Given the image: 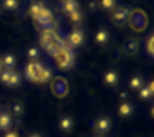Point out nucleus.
<instances>
[{
	"instance_id": "obj_9",
	"label": "nucleus",
	"mask_w": 154,
	"mask_h": 137,
	"mask_svg": "<svg viewBox=\"0 0 154 137\" xmlns=\"http://www.w3.org/2000/svg\"><path fill=\"white\" fill-rule=\"evenodd\" d=\"M15 56L12 55V53H6L5 56H3V59H2V64H3V67L5 68H9V70H12V68L15 67Z\"/></svg>"
},
{
	"instance_id": "obj_15",
	"label": "nucleus",
	"mask_w": 154,
	"mask_h": 137,
	"mask_svg": "<svg viewBox=\"0 0 154 137\" xmlns=\"http://www.w3.org/2000/svg\"><path fill=\"white\" fill-rule=\"evenodd\" d=\"M18 84H20V75L15 70H12L11 72V76H9V81H8V85L9 87H17Z\"/></svg>"
},
{
	"instance_id": "obj_17",
	"label": "nucleus",
	"mask_w": 154,
	"mask_h": 137,
	"mask_svg": "<svg viewBox=\"0 0 154 137\" xmlns=\"http://www.w3.org/2000/svg\"><path fill=\"white\" fill-rule=\"evenodd\" d=\"M11 72L9 68H3L2 72H0V81H2V84L8 85V81H9V76H11Z\"/></svg>"
},
{
	"instance_id": "obj_6",
	"label": "nucleus",
	"mask_w": 154,
	"mask_h": 137,
	"mask_svg": "<svg viewBox=\"0 0 154 137\" xmlns=\"http://www.w3.org/2000/svg\"><path fill=\"white\" fill-rule=\"evenodd\" d=\"M61 11L66 12V14H72L73 11H78V2L75 0H69V2H63L61 3Z\"/></svg>"
},
{
	"instance_id": "obj_2",
	"label": "nucleus",
	"mask_w": 154,
	"mask_h": 137,
	"mask_svg": "<svg viewBox=\"0 0 154 137\" xmlns=\"http://www.w3.org/2000/svg\"><path fill=\"white\" fill-rule=\"evenodd\" d=\"M43 68H45V65H43L41 62L31 61V62L26 65V68H25V75H26V78H28L29 81L40 84V75H41V72H43Z\"/></svg>"
},
{
	"instance_id": "obj_8",
	"label": "nucleus",
	"mask_w": 154,
	"mask_h": 137,
	"mask_svg": "<svg viewBox=\"0 0 154 137\" xmlns=\"http://www.w3.org/2000/svg\"><path fill=\"white\" fill-rule=\"evenodd\" d=\"M12 125V120L8 113H0V129H9Z\"/></svg>"
},
{
	"instance_id": "obj_13",
	"label": "nucleus",
	"mask_w": 154,
	"mask_h": 137,
	"mask_svg": "<svg viewBox=\"0 0 154 137\" xmlns=\"http://www.w3.org/2000/svg\"><path fill=\"white\" fill-rule=\"evenodd\" d=\"M143 85V79L140 76H134V78H131L130 81V87L133 88V90H140Z\"/></svg>"
},
{
	"instance_id": "obj_11",
	"label": "nucleus",
	"mask_w": 154,
	"mask_h": 137,
	"mask_svg": "<svg viewBox=\"0 0 154 137\" xmlns=\"http://www.w3.org/2000/svg\"><path fill=\"white\" fill-rule=\"evenodd\" d=\"M60 126H61V129H63V131H66V132L70 131V129H72V126H73V120H72V117H67V116L63 117V119H61Z\"/></svg>"
},
{
	"instance_id": "obj_26",
	"label": "nucleus",
	"mask_w": 154,
	"mask_h": 137,
	"mask_svg": "<svg viewBox=\"0 0 154 137\" xmlns=\"http://www.w3.org/2000/svg\"><path fill=\"white\" fill-rule=\"evenodd\" d=\"M5 137H18V135H17V132H15V131H11V132H9V134H6Z\"/></svg>"
},
{
	"instance_id": "obj_18",
	"label": "nucleus",
	"mask_w": 154,
	"mask_h": 137,
	"mask_svg": "<svg viewBox=\"0 0 154 137\" xmlns=\"http://www.w3.org/2000/svg\"><path fill=\"white\" fill-rule=\"evenodd\" d=\"M41 8H45V6H43V3H34V5L29 8V12H31V15L35 18V17L38 15V12L41 11Z\"/></svg>"
},
{
	"instance_id": "obj_25",
	"label": "nucleus",
	"mask_w": 154,
	"mask_h": 137,
	"mask_svg": "<svg viewBox=\"0 0 154 137\" xmlns=\"http://www.w3.org/2000/svg\"><path fill=\"white\" fill-rule=\"evenodd\" d=\"M146 49H148V53H149V55H152V37H149V38H148Z\"/></svg>"
},
{
	"instance_id": "obj_21",
	"label": "nucleus",
	"mask_w": 154,
	"mask_h": 137,
	"mask_svg": "<svg viewBox=\"0 0 154 137\" xmlns=\"http://www.w3.org/2000/svg\"><path fill=\"white\" fill-rule=\"evenodd\" d=\"M69 17H70V20H72L73 23H79V21H81V18H82V15H81V12H79V11H73L72 14H69Z\"/></svg>"
},
{
	"instance_id": "obj_32",
	"label": "nucleus",
	"mask_w": 154,
	"mask_h": 137,
	"mask_svg": "<svg viewBox=\"0 0 154 137\" xmlns=\"http://www.w3.org/2000/svg\"><path fill=\"white\" fill-rule=\"evenodd\" d=\"M0 12H2V8H0Z\"/></svg>"
},
{
	"instance_id": "obj_3",
	"label": "nucleus",
	"mask_w": 154,
	"mask_h": 137,
	"mask_svg": "<svg viewBox=\"0 0 154 137\" xmlns=\"http://www.w3.org/2000/svg\"><path fill=\"white\" fill-rule=\"evenodd\" d=\"M128 9L125 8V6H119V8H116L115 11H113V14H112V18H113V23L115 25H118V26H124L125 25V21H127V18H128Z\"/></svg>"
},
{
	"instance_id": "obj_24",
	"label": "nucleus",
	"mask_w": 154,
	"mask_h": 137,
	"mask_svg": "<svg viewBox=\"0 0 154 137\" xmlns=\"http://www.w3.org/2000/svg\"><path fill=\"white\" fill-rule=\"evenodd\" d=\"M127 44H128V52H133L134 53L136 52V41L134 40H130Z\"/></svg>"
},
{
	"instance_id": "obj_16",
	"label": "nucleus",
	"mask_w": 154,
	"mask_h": 137,
	"mask_svg": "<svg viewBox=\"0 0 154 137\" xmlns=\"http://www.w3.org/2000/svg\"><path fill=\"white\" fill-rule=\"evenodd\" d=\"M51 78H52V72L49 70L48 67H45V68H43V72H41V75H40V84L41 82H48Z\"/></svg>"
},
{
	"instance_id": "obj_33",
	"label": "nucleus",
	"mask_w": 154,
	"mask_h": 137,
	"mask_svg": "<svg viewBox=\"0 0 154 137\" xmlns=\"http://www.w3.org/2000/svg\"><path fill=\"white\" fill-rule=\"evenodd\" d=\"M99 137H101V135H99Z\"/></svg>"
},
{
	"instance_id": "obj_7",
	"label": "nucleus",
	"mask_w": 154,
	"mask_h": 137,
	"mask_svg": "<svg viewBox=\"0 0 154 137\" xmlns=\"http://www.w3.org/2000/svg\"><path fill=\"white\" fill-rule=\"evenodd\" d=\"M104 81H105V84L107 85H116L118 84V81H119V78H118V73L115 72V70H110V72H107L105 73V76H104Z\"/></svg>"
},
{
	"instance_id": "obj_28",
	"label": "nucleus",
	"mask_w": 154,
	"mask_h": 137,
	"mask_svg": "<svg viewBox=\"0 0 154 137\" xmlns=\"http://www.w3.org/2000/svg\"><path fill=\"white\" fill-rule=\"evenodd\" d=\"M121 98H122V99H127V98H128V93H127V91H122V93H121Z\"/></svg>"
},
{
	"instance_id": "obj_31",
	"label": "nucleus",
	"mask_w": 154,
	"mask_h": 137,
	"mask_svg": "<svg viewBox=\"0 0 154 137\" xmlns=\"http://www.w3.org/2000/svg\"><path fill=\"white\" fill-rule=\"evenodd\" d=\"M63 2H69V0H63Z\"/></svg>"
},
{
	"instance_id": "obj_27",
	"label": "nucleus",
	"mask_w": 154,
	"mask_h": 137,
	"mask_svg": "<svg viewBox=\"0 0 154 137\" xmlns=\"http://www.w3.org/2000/svg\"><path fill=\"white\" fill-rule=\"evenodd\" d=\"M89 6H90V9H96V2H90Z\"/></svg>"
},
{
	"instance_id": "obj_14",
	"label": "nucleus",
	"mask_w": 154,
	"mask_h": 137,
	"mask_svg": "<svg viewBox=\"0 0 154 137\" xmlns=\"http://www.w3.org/2000/svg\"><path fill=\"white\" fill-rule=\"evenodd\" d=\"M18 8V0H3V9L15 11Z\"/></svg>"
},
{
	"instance_id": "obj_1",
	"label": "nucleus",
	"mask_w": 154,
	"mask_h": 137,
	"mask_svg": "<svg viewBox=\"0 0 154 137\" xmlns=\"http://www.w3.org/2000/svg\"><path fill=\"white\" fill-rule=\"evenodd\" d=\"M55 61H57L60 68H63V70H69V68H72L73 64H75V53H73V50L69 47V46L66 44L55 55Z\"/></svg>"
},
{
	"instance_id": "obj_22",
	"label": "nucleus",
	"mask_w": 154,
	"mask_h": 137,
	"mask_svg": "<svg viewBox=\"0 0 154 137\" xmlns=\"http://www.w3.org/2000/svg\"><path fill=\"white\" fill-rule=\"evenodd\" d=\"M151 95H152V93H151L148 88H140V91H139V98L143 99V101L148 99V98H151Z\"/></svg>"
},
{
	"instance_id": "obj_30",
	"label": "nucleus",
	"mask_w": 154,
	"mask_h": 137,
	"mask_svg": "<svg viewBox=\"0 0 154 137\" xmlns=\"http://www.w3.org/2000/svg\"><path fill=\"white\" fill-rule=\"evenodd\" d=\"M29 137H40V135H37V134H32V135H29Z\"/></svg>"
},
{
	"instance_id": "obj_20",
	"label": "nucleus",
	"mask_w": 154,
	"mask_h": 137,
	"mask_svg": "<svg viewBox=\"0 0 154 137\" xmlns=\"http://www.w3.org/2000/svg\"><path fill=\"white\" fill-rule=\"evenodd\" d=\"M101 5H102V8H104V9L110 11V9H113V8H115L116 0H101Z\"/></svg>"
},
{
	"instance_id": "obj_12",
	"label": "nucleus",
	"mask_w": 154,
	"mask_h": 137,
	"mask_svg": "<svg viewBox=\"0 0 154 137\" xmlns=\"http://www.w3.org/2000/svg\"><path fill=\"white\" fill-rule=\"evenodd\" d=\"M131 113H133V107H131V104H128V102H124V104L119 107V114H121V116L127 117V116H130Z\"/></svg>"
},
{
	"instance_id": "obj_10",
	"label": "nucleus",
	"mask_w": 154,
	"mask_h": 137,
	"mask_svg": "<svg viewBox=\"0 0 154 137\" xmlns=\"http://www.w3.org/2000/svg\"><path fill=\"white\" fill-rule=\"evenodd\" d=\"M107 41H108V32L104 28H101L96 34V43L98 44H107Z\"/></svg>"
},
{
	"instance_id": "obj_29",
	"label": "nucleus",
	"mask_w": 154,
	"mask_h": 137,
	"mask_svg": "<svg viewBox=\"0 0 154 137\" xmlns=\"http://www.w3.org/2000/svg\"><path fill=\"white\" fill-rule=\"evenodd\" d=\"M3 70V64H2V59H0V72Z\"/></svg>"
},
{
	"instance_id": "obj_23",
	"label": "nucleus",
	"mask_w": 154,
	"mask_h": 137,
	"mask_svg": "<svg viewBox=\"0 0 154 137\" xmlns=\"http://www.w3.org/2000/svg\"><path fill=\"white\" fill-rule=\"evenodd\" d=\"M12 110H14V114H17V116L23 113V107H21V104H14L12 105Z\"/></svg>"
},
{
	"instance_id": "obj_4",
	"label": "nucleus",
	"mask_w": 154,
	"mask_h": 137,
	"mask_svg": "<svg viewBox=\"0 0 154 137\" xmlns=\"http://www.w3.org/2000/svg\"><path fill=\"white\" fill-rule=\"evenodd\" d=\"M84 43V34H82V31H79V29H76V31H73L70 35H69V47H79V46Z\"/></svg>"
},
{
	"instance_id": "obj_19",
	"label": "nucleus",
	"mask_w": 154,
	"mask_h": 137,
	"mask_svg": "<svg viewBox=\"0 0 154 137\" xmlns=\"http://www.w3.org/2000/svg\"><path fill=\"white\" fill-rule=\"evenodd\" d=\"M38 55H40V52H38L37 47H29V50H28V58H29L31 61H37V59H38Z\"/></svg>"
},
{
	"instance_id": "obj_5",
	"label": "nucleus",
	"mask_w": 154,
	"mask_h": 137,
	"mask_svg": "<svg viewBox=\"0 0 154 137\" xmlns=\"http://www.w3.org/2000/svg\"><path fill=\"white\" fill-rule=\"evenodd\" d=\"M110 128H112V122H110L108 117H101L98 122H96V131L99 134H104L107 131H110Z\"/></svg>"
}]
</instances>
